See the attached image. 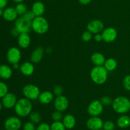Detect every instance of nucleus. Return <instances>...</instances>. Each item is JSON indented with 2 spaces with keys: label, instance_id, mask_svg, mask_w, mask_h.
<instances>
[{
  "label": "nucleus",
  "instance_id": "nucleus-25",
  "mask_svg": "<svg viewBox=\"0 0 130 130\" xmlns=\"http://www.w3.org/2000/svg\"><path fill=\"white\" fill-rule=\"evenodd\" d=\"M118 66V62L114 58H109L105 60L104 67L107 70V71H113L116 69Z\"/></svg>",
  "mask_w": 130,
  "mask_h": 130
},
{
  "label": "nucleus",
  "instance_id": "nucleus-39",
  "mask_svg": "<svg viewBox=\"0 0 130 130\" xmlns=\"http://www.w3.org/2000/svg\"><path fill=\"white\" fill-rule=\"evenodd\" d=\"M20 32H19V30H18L16 27H15L11 29V34L13 36L18 37L19 35H20Z\"/></svg>",
  "mask_w": 130,
  "mask_h": 130
},
{
  "label": "nucleus",
  "instance_id": "nucleus-28",
  "mask_svg": "<svg viewBox=\"0 0 130 130\" xmlns=\"http://www.w3.org/2000/svg\"><path fill=\"white\" fill-rule=\"evenodd\" d=\"M51 130H66L64 124L61 121H54L50 126Z\"/></svg>",
  "mask_w": 130,
  "mask_h": 130
},
{
  "label": "nucleus",
  "instance_id": "nucleus-15",
  "mask_svg": "<svg viewBox=\"0 0 130 130\" xmlns=\"http://www.w3.org/2000/svg\"><path fill=\"white\" fill-rule=\"evenodd\" d=\"M18 13L17 12L15 8L8 7L4 10L3 17L5 20L8 22L15 21L17 19Z\"/></svg>",
  "mask_w": 130,
  "mask_h": 130
},
{
  "label": "nucleus",
  "instance_id": "nucleus-22",
  "mask_svg": "<svg viewBox=\"0 0 130 130\" xmlns=\"http://www.w3.org/2000/svg\"><path fill=\"white\" fill-rule=\"evenodd\" d=\"M32 11L34 13L36 17L43 16L45 11V6L41 1H36L32 6Z\"/></svg>",
  "mask_w": 130,
  "mask_h": 130
},
{
  "label": "nucleus",
  "instance_id": "nucleus-31",
  "mask_svg": "<svg viewBox=\"0 0 130 130\" xmlns=\"http://www.w3.org/2000/svg\"><path fill=\"white\" fill-rule=\"evenodd\" d=\"M115 128V124L111 121H107L104 123L103 129L104 130H114Z\"/></svg>",
  "mask_w": 130,
  "mask_h": 130
},
{
  "label": "nucleus",
  "instance_id": "nucleus-6",
  "mask_svg": "<svg viewBox=\"0 0 130 130\" xmlns=\"http://www.w3.org/2000/svg\"><path fill=\"white\" fill-rule=\"evenodd\" d=\"M15 27H16L20 33H29L32 29V22L27 20L22 16L21 17L17 18L15 21Z\"/></svg>",
  "mask_w": 130,
  "mask_h": 130
},
{
  "label": "nucleus",
  "instance_id": "nucleus-2",
  "mask_svg": "<svg viewBox=\"0 0 130 130\" xmlns=\"http://www.w3.org/2000/svg\"><path fill=\"white\" fill-rule=\"evenodd\" d=\"M91 80L97 85H103L107 80L108 71L104 66H95L90 72Z\"/></svg>",
  "mask_w": 130,
  "mask_h": 130
},
{
  "label": "nucleus",
  "instance_id": "nucleus-21",
  "mask_svg": "<svg viewBox=\"0 0 130 130\" xmlns=\"http://www.w3.org/2000/svg\"><path fill=\"white\" fill-rule=\"evenodd\" d=\"M62 123L64 124L66 129H71L76 126V118L72 114H67L62 119Z\"/></svg>",
  "mask_w": 130,
  "mask_h": 130
},
{
  "label": "nucleus",
  "instance_id": "nucleus-44",
  "mask_svg": "<svg viewBox=\"0 0 130 130\" xmlns=\"http://www.w3.org/2000/svg\"><path fill=\"white\" fill-rule=\"evenodd\" d=\"M12 1L15 3H20L24 2V0H12Z\"/></svg>",
  "mask_w": 130,
  "mask_h": 130
},
{
  "label": "nucleus",
  "instance_id": "nucleus-3",
  "mask_svg": "<svg viewBox=\"0 0 130 130\" xmlns=\"http://www.w3.org/2000/svg\"><path fill=\"white\" fill-rule=\"evenodd\" d=\"M112 106L116 112L124 114L130 110V100L125 96H118L113 100Z\"/></svg>",
  "mask_w": 130,
  "mask_h": 130
},
{
  "label": "nucleus",
  "instance_id": "nucleus-40",
  "mask_svg": "<svg viewBox=\"0 0 130 130\" xmlns=\"http://www.w3.org/2000/svg\"><path fill=\"white\" fill-rule=\"evenodd\" d=\"M8 0H0V8L4 9L6 7Z\"/></svg>",
  "mask_w": 130,
  "mask_h": 130
},
{
  "label": "nucleus",
  "instance_id": "nucleus-42",
  "mask_svg": "<svg viewBox=\"0 0 130 130\" xmlns=\"http://www.w3.org/2000/svg\"><path fill=\"white\" fill-rule=\"evenodd\" d=\"M78 1L81 5H88L89 3H90L92 0H78Z\"/></svg>",
  "mask_w": 130,
  "mask_h": 130
},
{
  "label": "nucleus",
  "instance_id": "nucleus-37",
  "mask_svg": "<svg viewBox=\"0 0 130 130\" xmlns=\"http://www.w3.org/2000/svg\"><path fill=\"white\" fill-rule=\"evenodd\" d=\"M53 94L55 96H60V95H62V93H63V88L61 86H59V85H57V86H55L53 88Z\"/></svg>",
  "mask_w": 130,
  "mask_h": 130
},
{
  "label": "nucleus",
  "instance_id": "nucleus-4",
  "mask_svg": "<svg viewBox=\"0 0 130 130\" xmlns=\"http://www.w3.org/2000/svg\"><path fill=\"white\" fill-rule=\"evenodd\" d=\"M49 29V24L43 16L36 17L32 21V30L38 34H44Z\"/></svg>",
  "mask_w": 130,
  "mask_h": 130
},
{
  "label": "nucleus",
  "instance_id": "nucleus-30",
  "mask_svg": "<svg viewBox=\"0 0 130 130\" xmlns=\"http://www.w3.org/2000/svg\"><path fill=\"white\" fill-rule=\"evenodd\" d=\"M100 102L103 104V105H105V106H110V105H111L112 104L113 100L110 96H104L100 99Z\"/></svg>",
  "mask_w": 130,
  "mask_h": 130
},
{
  "label": "nucleus",
  "instance_id": "nucleus-35",
  "mask_svg": "<svg viewBox=\"0 0 130 130\" xmlns=\"http://www.w3.org/2000/svg\"><path fill=\"white\" fill-rule=\"evenodd\" d=\"M92 33L89 31V30L84 32L82 34V39L85 42L90 41L92 39Z\"/></svg>",
  "mask_w": 130,
  "mask_h": 130
},
{
  "label": "nucleus",
  "instance_id": "nucleus-5",
  "mask_svg": "<svg viewBox=\"0 0 130 130\" xmlns=\"http://www.w3.org/2000/svg\"><path fill=\"white\" fill-rule=\"evenodd\" d=\"M22 93L26 99L30 100H35L38 99L41 93L38 86L32 84H29L23 88Z\"/></svg>",
  "mask_w": 130,
  "mask_h": 130
},
{
  "label": "nucleus",
  "instance_id": "nucleus-17",
  "mask_svg": "<svg viewBox=\"0 0 130 130\" xmlns=\"http://www.w3.org/2000/svg\"><path fill=\"white\" fill-rule=\"evenodd\" d=\"M17 43L20 48L25 49L30 44V37L28 33H20L18 36Z\"/></svg>",
  "mask_w": 130,
  "mask_h": 130
},
{
  "label": "nucleus",
  "instance_id": "nucleus-16",
  "mask_svg": "<svg viewBox=\"0 0 130 130\" xmlns=\"http://www.w3.org/2000/svg\"><path fill=\"white\" fill-rule=\"evenodd\" d=\"M19 69L23 75L25 76H30L34 73V66L32 62H25L20 65Z\"/></svg>",
  "mask_w": 130,
  "mask_h": 130
},
{
  "label": "nucleus",
  "instance_id": "nucleus-24",
  "mask_svg": "<svg viewBox=\"0 0 130 130\" xmlns=\"http://www.w3.org/2000/svg\"><path fill=\"white\" fill-rule=\"evenodd\" d=\"M117 125L120 128H126L130 126V118L128 116L123 115L117 120Z\"/></svg>",
  "mask_w": 130,
  "mask_h": 130
},
{
  "label": "nucleus",
  "instance_id": "nucleus-45",
  "mask_svg": "<svg viewBox=\"0 0 130 130\" xmlns=\"http://www.w3.org/2000/svg\"><path fill=\"white\" fill-rule=\"evenodd\" d=\"M4 13V10L3 9L0 8V17H3Z\"/></svg>",
  "mask_w": 130,
  "mask_h": 130
},
{
  "label": "nucleus",
  "instance_id": "nucleus-12",
  "mask_svg": "<svg viewBox=\"0 0 130 130\" xmlns=\"http://www.w3.org/2000/svg\"><path fill=\"white\" fill-rule=\"evenodd\" d=\"M69 100L67 97L63 95H60L56 97L54 100V107L56 110L63 112L68 108Z\"/></svg>",
  "mask_w": 130,
  "mask_h": 130
},
{
  "label": "nucleus",
  "instance_id": "nucleus-1",
  "mask_svg": "<svg viewBox=\"0 0 130 130\" xmlns=\"http://www.w3.org/2000/svg\"><path fill=\"white\" fill-rule=\"evenodd\" d=\"M15 112L17 115L21 118L28 116L32 112V104L31 101L26 98L19 99L14 107Z\"/></svg>",
  "mask_w": 130,
  "mask_h": 130
},
{
  "label": "nucleus",
  "instance_id": "nucleus-20",
  "mask_svg": "<svg viewBox=\"0 0 130 130\" xmlns=\"http://www.w3.org/2000/svg\"><path fill=\"white\" fill-rule=\"evenodd\" d=\"M13 70L10 66L5 64L0 65V78L8 79L12 76Z\"/></svg>",
  "mask_w": 130,
  "mask_h": 130
},
{
  "label": "nucleus",
  "instance_id": "nucleus-7",
  "mask_svg": "<svg viewBox=\"0 0 130 130\" xmlns=\"http://www.w3.org/2000/svg\"><path fill=\"white\" fill-rule=\"evenodd\" d=\"M22 58L21 51L17 47H11L6 53V59L11 64L19 63Z\"/></svg>",
  "mask_w": 130,
  "mask_h": 130
},
{
  "label": "nucleus",
  "instance_id": "nucleus-33",
  "mask_svg": "<svg viewBox=\"0 0 130 130\" xmlns=\"http://www.w3.org/2000/svg\"><path fill=\"white\" fill-rule=\"evenodd\" d=\"M25 19H26L27 20H29V21L32 22L34 19L36 18V15L34 14V13L33 12L32 10H27L24 15H22Z\"/></svg>",
  "mask_w": 130,
  "mask_h": 130
},
{
  "label": "nucleus",
  "instance_id": "nucleus-26",
  "mask_svg": "<svg viewBox=\"0 0 130 130\" xmlns=\"http://www.w3.org/2000/svg\"><path fill=\"white\" fill-rule=\"evenodd\" d=\"M29 116L30 121H31L34 124H39L41 121V116L40 114L37 112H32L29 114Z\"/></svg>",
  "mask_w": 130,
  "mask_h": 130
},
{
  "label": "nucleus",
  "instance_id": "nucleus-46",
  "mask_svg": "<svg viewBox=\"0 0 130 130\" xmlns=\"http://www.w3.org/2000/svg\"><path fill=\"white\" fill-rule=\"evenodd\" d=\"M3 104H2V102H0V111L1 110V109H2V107H3Z\"/></svg>",
  "mask_w": 130,
  "mask_h": 130
},
{
  "label": "nucleus",
  "instance_id": "nucleus-43",
  "mask_svg": "<svg viewBox=\"0 0 130 130\" xmlns=\"http://www.w3.org/2000/svg\"><path fill=\"white\" fill-rule=\"evenodd\" d=\"M20 66L19 64V63H14V64H13V68L14 69H20Z\"/></svg>",
  "mask_w": 130,
  "mask_h": 130
},
{
  "label": "nucleus",
  "instance_id": "nucleus-27",
  "mask_svg": "<svg viewBox=\"0 0 130 130\" xmlns=\"http://www.w3.org/2000/svg\"><path fill=\"white\" fill-rule=\"evenodd\" d=\"M15 10H16L17 12L18 15L22 16L27 11V8L26 5L25 4H24L23 3H18L16 5Z\"/></svg>",
  "mask_w": 130,
  "mask_h": 130
},
{
  "label": "nucleus",
  "instance_id": "nucleus-23",
  "mask_svg": "<svg viewBox=\"0 0 130 130\" xmlns=\"http://www.w3.org/2000/svg\"><path fill=\"white\" fill-rule=\"evenodd\" d=\"M91 60L92 63L95 66H104L106 59L102 53L100 52H96L91 55Z\"/></svg>",
  "mask_w": 130,
  "mask_h": 130
},
{
  "label": "nucleus",
  "instance_id": "nucleus-19",
  "mask_svg": "<svg viewBox=\"0 0 130 130\" xmlns=\"http://www.w3.org/2000/svg\"><path fill=\"white\" fill-rule=\"evenodd\" d=\"M38 100L41 104H48L54 100V94L49 91H45L41 93Z\"/></svg>",
  "mask_w": 130,
  "mask_h": 130
},
{
  "label": "nucleus",
  "instance_id": "nucleus-14",
  "mask_svg": "<svg viewBox=\"0 0 130 130\" xmlns=\"http://www.w3.org/2000/svg\"><path fill=\"white\" fill-rule=\"evenodd\" d=\"M17 99L16 96L13 93H8L6 95L2 98V104L3 106L6 109H12L14 108L17 102Z\"/></svg>",
  "mask_w": 130,
  "mask_h": 130
},
{
  "label": "nucleus",
  "instance_id": "nucleus-13",
  "mask_svg": "<svg viewBox=\"0 0 130 130\" xmlns=\"http://www.w3.org/2000/svg\"><path fill=\"white\" fill-rule=\"evenodd\" d=\"M87 29L92 34H99L104 29V23L100 20H93L88 24Z\"/></svg>",
  "mask_w": 130,
  "mask_h": 130
},
{
  "label": "nucleus",
  "instance_id": "nucleus-41",
  "mask_svg": "<svg viewBox=\"0 0 130 130\" xmlns=\"http://www.w3.org/2000/svg\"><path fill=\"white\" fill-rule=\"evenodd\" d=\"M94 39H95V41L96 42H100L101 41L103 40V38H102V34H95L94 36Z\"/></svg>",
  "mask_w": 130,
  "mask_h": 130
},
{
  "label": "nucleus",
  "instance_id": "nucleus-10",
  "mask_svg": "<svg viewBox=\"0 0 130 130\" xmlns=\"http://www.w3.org/2000/svg\"><path fill=\"white\" fill-rule=\"evenodd\" d=\"M103 41L107 43H112L118 37V32L114 27H107L102 32Z\"/></svg>",
  "mask_w": 130,
  "mask_h": 130
},
{
  "label": "nucleus",
  "instance_id": "nucleus-11",
  "mask_svg": "<svg viewBox=\"0 0 130 130\" xmlns=\"http://www.w3.org/2000/svg\"><path fill=\"white\" fill-rule=\"evenodd\" d=\"M104 122L99 116H91L86 122V126L90 130H100L103 128Z\"/></svg>",
  "mask_w": 130,
  "mask_h": 130
},
{
  "label": "nucleus",
  "instance_id": "nucleus-18",
  "mask_svg": "<svg viewBox=\"0 0 130 130\" xmlns=\"http://www.w3.org/2000/svg\"><path fill=\"white\" fill-rule=\"evenodd\" d=\"M44 50L42 47L39 46L34 49L30 55V60L34 63H39L44 55Z\"/></svg>",
  "mask_w": 130,
  "mask_h": 130
},
{
  "label": "nucleus",
  "instance_id": "nucleus-9",
  "mask_svg": "<svg viewBox=\"0 0 130 130\" xmlns=\"http://www.w3.org/2000/svg\"><path fill=\"white\" fill-rule=\"evenodd\" d=\"M4 126L6 130H19L22 126V121L18 117L11 116L6 119Z\"/></svg>",
  "mask_w": 130,
  "mask_h": 130
},
{
  "label": "nucleus",
  "instance_id": "nucleus-38",
  "mask_svg": "<svg viewBox=\"0 0 130 130\" xmlns=\"http://www.w3.org/2000/svg\"><path fill=\"white\" fill-rule=\"evenodd\" d=\"M36 130H51L50 126L45 123H41L36 128Z\"/></svg>",
  "mask_w": 130,
  "mask_h": 130
},
{
  "label": "nucleus",
  "instance_id": "nucleus-8",
  "mask_svg": "<svg viewBox=\"0 0 130 130\" xmlns=\"http://www.w3.org/2000/svg\"><path fill=\"white\" fill-rule=\"evenodd\" d=\"M104 110V105L100 100H93L88 107V112L91 116H99Z\"/></svg>",
  "mask_w": 130,
  "mask_h": 130
},
{
  "label": "nucleus",
  "instance_id": "nucleus-32",
  "mask_svg": "<svg viewBox=\"0 0 130 130\" xmlns=\"http://www.w3.org/2000/svg\"><path fill=\"white\" fill-rule=\"evenodd\" d=\"M52 118L54 121H61V120L63 119V117L62 114V112L56 110L54 112H53L52 115Z\"/></svg>",
  "mask_w": 130,
  "mask_h": 130
},
{
  "label": "nucleus",
  "instance_id": "nucleus-29",
  "mask_svg": "<svg viewBox=\"0 0 130 130\" xmlns=\"http://www.w3.org/2000/svg\"><path fill=\"white\" fill-rule=\"evenodd\" d=\"M8 93V87L5 83L0 81V99H2Z\"/></svg>",
  "mask_w": 130,
  "mask_h": 130
},
{
  "label": "nucleus",
  "instance_id": "nucleus-34",
  "mask_svg": "<svg viewBox=\"0 0 130 130\" xmlns=\"http://www.w3.org/2000/svg\"><path fill=\"white\" fill-rule=\"evenodd\" d=\"M123 85L124 89L127 91H130V75H127L123 80Z\"/></svg>",
  "mask_w": 130,
  "mask_h": 130
},
{
  "label": "nucleus",
  "instance_id": "nucleus-36",
  "mask_svg": "<svg viewBox=\"0 0 130 130\" xmlns=\"http://www.w3.org/2000/svg\"><path fill=\"white\" fill-rule=\"evenodd\" d=\"M23 130H36V128L35 126V124L31 121H28L24 124Z\"/></svg>",
  "mask_w": 130,
  "mask_h": 130
}]
</instances>
